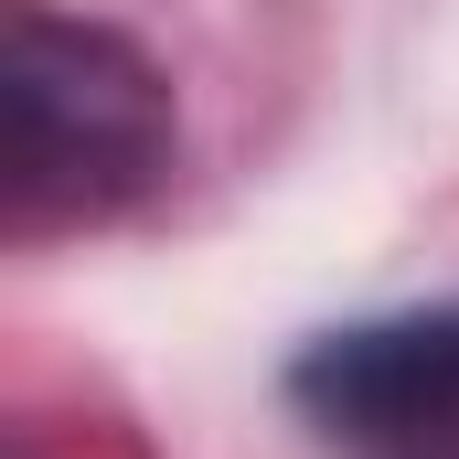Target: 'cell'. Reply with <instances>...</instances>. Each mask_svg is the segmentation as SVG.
Instances as JSON below:
<instances>
[{
	"label": "cell",
	"instance_id": "1",
	"mask_svg": "<svg viewBox=\"0 0 459 459\" xmlns=\"http://www.w3.org/2000/svg\"><path fill=\"white\" fill-rule=\"evenodd\" d=\"M11 235L43 246L65 225H108L128 214L160 171H171V75L108 32L75 22L54 0H11Z\"/></svg>",
	"mask_w": 459,
	"mask_h": 459
},
{
	"label": "cell",
	"instance_id": "2",
	"mask_svg": "<svg viewBox=\"0 0 459 459\" xmlns=\"http://www.w3.org/2000/svg\"><path fill=\"white\" fill-rule=\"evenodd\" d=\"M289 406L332 459H459V299L321 332L289 363Z\"/></svg>",
	"mask_w": 459,
	"mask_h": 459
}]
</instances>
